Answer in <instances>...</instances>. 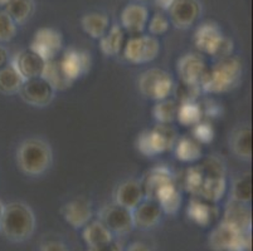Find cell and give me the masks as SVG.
<instances>
[{"label": "cell", "mask_w": 253, "mask_h": 251, "mask_svg": "<svg viewBox=\"0 0 253 251\" xmlns=\"http://www.w3.org/2000/svg\"><path fill=\"white\" fill-rule=\"evenodd\" d=\"M36 231V215L31 206L14 201L4 205L0 221V232L11 243H23L33 236Z\"/></svg>", "instance_id": "obj_1"}, {"label": "cell", "mask_w": 253, "mask_h": 251, "mask_svg": "<svg viewBox=\"0 0 253 251\" xmlns=\"http://www.w3.org/2000/svg\"><path fill=\"white\" fill-rule=\"evenodd\" d=\"M52 162V147L43 138H28L18 147V167L23 174L28 176H41L45 174L50 169Z\"/></svg>", "instance_id": "obj_2"}, {"label": "cell", "mask_w": 253, "mask_h": 251, "mask_svg": "<svg viewBox=\"0 0 253 251\" xmlns=\"http://www.w3.org/2000/svg\"><path fill=\"white\" fill-rule=\"evenodd\" d=\"M242 73L243 67L241 61L229 55L227 58L220 59L211 69L208 68L201 83V89L211 94L228 92L238 86Z\"/></svg>", "instance_id": "obj_3"}, {"label": "cell", "mask_w": 253, "mask_h": 251, "mask_svg": "<svg viewBox=\"0 0 253 251\" xmlns=\"http://www.w3.org/2000/svg\"><path fill=\"white\" fill-rule=\"evenodd\" d=\"M198 167L201 172V185L195 197H201L209 202L222 200L227 190L225 167L223 161L215 156H211Z\"/></svg>", "instance_id": "obj_4"}, {"label": "cell", "mask_w": 253, "mask_h": 251, "mask_svg": "<svg viewBox=\"0 0 253 251\" xmlns=\"http://www.w3.org/2000/svg\"><path fill=\"white\" fill-rule=\"evenodd\" d=\"M194 44L201 52L215 58H227L233 53V41L223 36L220 28L213 22H204L194 33Z\"/></svg>", "instance_id": "obj_5"}, {"label": "cell", "mask_w": 253, "mask_h": 251, "mask_svg": "<svg viewBox=\"0 0 253 251\" xmlns=\"http://www.w3.org/2000/svg\"><path fill=\"white\" fill-rule=\"evenodd\" d=\"M176 131L170 124L158 123L151 130H146L139 135L136 140L137 149L144 156H153L169 151L175 146Z\"/></svg>", "instance_id": "obj_6"}, {"label": "cell", "mask_w": 253, "mask_h": 251, "mask_svg": "<svg viewBox=\"0 0 253 251\" xmlns=\"http://www.w3.org/2000/svg\"><path fill=\"white\" fill-rule=\"evenodd\" d=\"M208 245L211 251H247L251 246V236L222 221L209 234Z\"/></svg>", "instance_id": "obj_7"}, {"label": "cell", "mask_w": 253, "mask_h": 251, "mask_svg": "<svg viewBox=\"0 0 253 251\" xmlns=\"http://www.w3.org/2000/svg\"><path fill=\"white\" fill-rule=\"evenodd\" d=\"M137 86L142 96L158 102L169 98L174 91V79L163 69L151 68L141 73L137 79Z\"/></svg>", "instance_id": "obj_8"}, {"label": "cell", "mask_w": 253, "mask_h": 251, "mask_svg": "<svg viewBox=\"0 0 253 251\" xmlns=\"http://www.w3.org/2000/svg\"><path fill=\"white\" fill-rule=\"evenodd\" d=\"M124 57L132 64L153 62L160 53V43L153 36H134L124 44Z\"/></svg>", "instance_id": "obj_9"}, {"label": "cell", "mask_w": 253, "mask_h": 251, "mask_svg": "<svg viewBox=\"0 0 253 251\" xmlns=\"http://www.w3.org/2000/svg\"><path fill=\"white\" fill-rule=\"evenodd\" d=\"M63 47V36L61 32L53 28H41L34 33L29 45L32 50L39 54L44 61L56 59Z\"/></svg>", "instance_id": "obj_10"}, {"label": "cell", "mask_w": 253, "mask_h": 251, "mask_svg": "<svg viewBox=\"0 0 253 251\" xmlns=\"http://www.w3.org/2000/svg\"><path fill=\"white\" fill-rule=\"evenodd\" d=\"M54 94H56V91L42 77L24 80L19 91V96L22 97V100L27 105L37 108L49 106L54 100Z\"/></svg>", "instance_id": "obj_11"}, {"label": "cell", "mask_w": 253, "mask_h": 251, "mask_svg": "<svg viewBox=\"0 0 253 251\" xmlns=\"http://www.w3.org/2000/svg\"><path fill=\"white\" fill-rule=\"evenodd\" d=\"M98 217L111 234L126 235L134 229L132 211L117 204L103 206L98 213Z\"/></svg>", "instance_id": "obj_12"}, {"label": "cell", "mask_w": 253, "mask_h": 251, "mask_svg": "<svg viewBox=\"0 0 253 251\" xmlns=\"http://www.w3.org/2000/svg\"><path fill=\"white\" fill-rule=\"evenodd\" d=\"M208 67L201 54L186 53L181 55L176 63V72L183 84L193 87H201V83L206 75Z\"/></svg>", "instance_id": "obj_13"}, {"label": "cell", "mask_w": 253, "mask_h": 251, "mask_svg": "<svg viewBox=\"0 0 253 251\" xmlns=\"http://www.w3.org/2000/svg\"><path fill=\"white\" fill-rule=\"evenodd\" d=\"M169 22L178 29H189L195 24L202 13L198 0H176L169 9Z\"/></svg>", "instance_id": "obj_14"}, {"label": "cell", "mask_w": 253, "mask_h": 251, "mask_svg": "<svg viewBox=\"0 0 253 251\" xmlns=\"http://www.w3.org/2000/svg\"><path fill=\"white\" fill-rule=\"evenodd\" d=\"M64 74L72 82L86 74L91 69L92 58L91 54L86 50H78L75 48L67 49L59 58Z\"/></svg>", "instance_id": "obj_15"}, {"label": "cell", "mask_w": 253, "mask_h": 251, "mask_svg": "<svg viewBox=\"0 0 253 251\" xmlns=\"http://www.w3.org/2000/svg\"><path fill=\"white\" fill-rule=\"evenodd\" d=\"M149 9L141 3H130L121 10L120 14V27L124 32L139 36L144 32L149 22Z\"/></svg>", "instance_id": "obj_16"}, {"label": "cell", "mask_w": 253, "mask_h": 251, "mask_svg": "<svg viewBox=\"0 0 253 251\" xmlns=\"http://www.w3.org/2000/svg\"><path fill=\"white\" fill-rule=\"evenodd\" d=\"M44 59L39 54H37L31 48L23 49L18 52L11 59V66L17 69V72L22 75L24 80L32 78L41 77L45 66Z\"/></svg>", "instance_id": "obj_17"}, {"label": "cell", "mask_w": 253, "mask_h": 251, "mask_svg": "<svg viewBox=\"0 0 253 251\" xmlns=\"http://www.w3.org/2000/svg\"><path fill=\"white\" fill-rule=\"evenodd\" d=\"M62 216L67 224H70L73 229H84L93 217L92 205L88 200L80 197L67 202L62 207Z\"/></svg>", "instance_id": "obj_18"}, {"label": "cell", "mask_w": 253, "mask_h": 251, "mask_svg": "<svg viewBox=\"0 0 253 251\" xmlns=\"http://www.w3.org/2000/svg\"><path fill=\"white\" fill-rule=\"evenodd\" d=\"M163 210L158 201L155 200L144 199L134 210H132V220L134 227L141 230L153 229L162 220Z\"/></svg>", "instance_id": "obj_19"}, {"label": "cell", "mask_w": 253, "mask_h": 251, "mask_svg": "<svg viewBox=\"0 0 253 251\" xmlns=\"http://www.w3.org/2000/svg\"><path fill=\"white\" fill-rule=\"evenodd\" d=\"M223 222L231 225L234 229L250 234L252 225V213L248 204L231 200L225 207Z\"/></svg>", "instance_id": "obj_20"}, {"label": "cell", "mask_w": 253, "mask_h": 251, "mask_svg": "<svg viewBox=\"0 0 253 251\" xmlns=\"http://www.w3.org/2000/svg\"><path fill=\"white\" fill-rule=\"evenodd\" d=\"M145 199L142 185L137 179H127L117 186L115 191V204L134 210L135 207Z\"/></svg>", "instance_id": "obj_21"}, {"label": "cell", "mask_w": 253, "mask_h": 251, "mask_svg": "<svg viewBox=\"0 0 253 251\" xmlns=\"http://www.w3.org/2000/svg\"><path fill=\"white\" fill-rule=\"evenodd\" d=\"M229 147L239 160H252V128L250 124H239L232 131Z\"/></svg>", "instance_id": "obj_22"}, {"label": "cell", "mask_w": 253, "mask_h": 251, "mask_svg": "<svg viewBox=\"0 0 253 251\" xmlns=\"http://www.w3.org/2000/svg\"><path fill=\"white\" fill-rule=\"evenodd\" d=\"M172 182H174V177H172L171 171L165 166H156L146 174L144 181L141 182L145 199L155 200L159 190Z\"/></svg>", "instance_id": "obj_23"}, {"label": "cell", "mask_w": 253, "mask_h": 251, "mask_svg": "<svg viewBox=\"0 0 253 251\" xmlns=\"http://www.w3.org/2000/svg\"><path fill=\"white\" fill-rule=\"evenodd\" d=\"M186 213L194 224L206 227L211 225L217 216V209L211 206L209 201L194 197V199L190 200Z\"/></svg>", "instance_id": "obj_24"}, {"label": "cell", "mask_w": 253, "mask_h": 251, "mask_svg": "<svg viewBox=\"0 0 253 251\" xmlns=\"http://www.w3.org/2000/svg\"><path fill=\"white\" fill-rule=\"evenodd\" d=\"M82 236H84V243L87 244L89 249H97L114 241L111 231L100 220L89 221L88 224L84 227Z\"/></svg>", "instance_id": "obj_25"}, {"label": "cell", "mask_w": 253, "mask_h": 251, "mask_svg": "<svg viewBox=\"0 0 253 251\" xmlns=\"http://www.w3.org/2000/svg\"><path fill=\"white\" fill-rule=\"evenodd\" d=\"M82 29L87 36L93 39H101L105 33L109 31L110 19L105 13L100 11H92L84 14L81 19Z\"/></svg>", "instance_id": "obj_26"}, {"label": "cell", "mask_w": 253, "mask_h": 251, "mask_svg": "<svg viewBox=\"0 0 253 251\" xmlns=\"http://www.w3.org/2000/svg\"><path fill=\"white\" fill-rule=\"evenodd\" d=\"M49 83L54 91H66L72 86V80L64 74L63 69H62L59 59H52V61L45 62L44 69L41 75Z\"/></svg>", "instance_id": "obj_27"}, {"label": "cell", "mask_w": 253, "mask_h": 251, "mask_svg": "<svg viewBox=\"0 0 253 251\" xmlns=\"http://www.w3.org/2000/svg\"><path fill=\"white\" fill-rule=\"evenodd\" d=\"M125 44V32L119 24L109 28L105 36L100 39V49L107 57H115L123 50Z\"/></svg>", "instance_id": "obj_28"}, {"label": "cell", "mask_w": 253, "mask_h": 251, "mask_svg": "<svg viewBox=\"0 0 253 251\" xmlns=\"http://www.w3.org/2000/svg\"><path fill=\"white\" fill-rule=\"evenodd\" d=\"M155 201L162 207L163 213L168 215H175L180 209L181 193L175 186V182L165 185L156 193Z\"/></svg>", "instance_id": "obj_29"}, {"label": "cell", "mask_w": 253, "mask_h": 251, "mask_svg": "<svg viewBox=\"0 0 253 251\" xmlns=\"http://www.w3.org/2000/svg\"><path fill=\"white\" fill-rule=\"evenodd\" d=\"M34 10H36L34 0H10L4 6V11L14 20L17 25L28 22L33 17Z\"/></svg>", "instance_id": "obj_30"}, {"label": "cell", "mask_w": 253, "mask_h": 251, "mask_svg": "<svg viewBox=\"0 0 253 251\" xmlns=\"http://www.w3.org/2000/svg\"><path fill=\"white\" fill-rule=\"evenodd\" d=\"M202 155V143H199L194 137L185 136L175 142V156L183 162H194L199 160Z\"/></svg>", "instance_id": "obj_31"}, {"label": "cell", "mask_w": 253, "mask_h": 251, "mask_svg": "<svg viewBox=\"0 0 253 251\" xmlns=\"http://www.w3.org/2000/svg\"><path fill=\"white\" fill-rule=\"evenodd\" d=\"M23 83L24 79L11 64H6L0 68V93L5 96L19 93Z\"/></svg>", "instance_id": "obj_32"}, {"label": "cell", "mask_w": 253, "mask_h": 251, "mask_svg": "<svg viewBox=\"0 0 253 251\" xmlns=\"http://www.w3.org/2000/svg\"><path fill=\"white\" fill-rule=\"evenodd\" d=\"M203 118V110L199 103L195 101L193 102H181L178 106V113H176V119L180 122L183 126L190 127L195 126Z\"/></svg>", "instance_id": "obj_33"}, {"label": "cell", "mask_w": 253, "mask_h": 251, "mask_svg": "<svg viewBox=\"0 0 253 251\" xmlns=\"http://www.w3.org/2000/svg\"><path fill=\"white\" fill-rule=\"evenodd\" d=\"M232 200L250 204L252 200V175L250 172L237 177L232 183Z\"/></svg>", "instance_id": "obj_34"}, {"label": "cell", "mask_w": 253, "mask_h": 251, "mask_svg": "<svg viewBox=\"0 0 253 251\" xmlns=\"http://www.w3.org/2000/svg\"><path fill=\"white\" fill-rule=\"evenodd\" d=\"M178 103L174 100H165L158 101L153 108V116L158 123L170 124L176 119V113H178Z\"/></svg>", "instance_id": "obj_35"}, {"label": "cell", "mask_w": 253, "mask_h": 251, "mask_svg": "<svg viewBox=\"0 0 253 251\" xmlns=\"http://www.w3.org/2000/svg\"><path fill=\"white\" fill-rule=\"evenodd\" d=\"M18 25L4 10H0V43H9L17 36Z\"/></svg>", "instance_id": "obj_36"}, {"label": "cell", "mask_w": 253, "mask_h": 251, "mask_svg": "<svg viewBox=\"0 0 253 251\" xmlns=\"http://www.w3.org/2000/svg\"><path fill=\"white\" fill-rule=\"evenodd\" d=\"M148 29L149 33L153 36H162V34L167 33L170 28V22L169 18L167 15H164L163 13H155L151 18H149L148 22Z\"/></svg>", "instance_id": "obj_37"}, {"label": "cell", "mask_w": 253, "mask_h": 251, "mask_svg": "<svg viewBox=\"0 0 253 251\" xmlns=\"http://www.w3.org/2000/svg\"><path fill=\"white\" fill-rule=\"evenodd\" d=\"M193 137L199 143H209L214 137V131H213V127L211 124L201 121L199 123L193 126Z\"/></svg>", "instance_id": "obj_38"}, {"label": "cell", "mask_w": 253, "mask_h": 251, "mask_svg": "<svg viewBox=\"0 0 253 251\" xmlns=\"http://www.w3.org/2000/svg\"><path fill=\"white\" fill-rule=\"evenodd\" d=\"M201 107L203 110V116L218 117L222 113V107L213 101H207L204 105H201Z\"/></svg>", "instance_id": "obj_39"}, {"label": "cell", "mask_w": 253, "mask_h": 251, "mask_svg": "<svg viewBox=\"0 0 253 251\" xmlns=\"http://www.w3.org/2000/svg\"><path fill=\"white\" fill-rule=\"evenodd\" d=\"M41 251H70L66 244L58 240H49L45 241L41 246Z\"/></svg>", "instance_id": "obj_40"}, {"label": "cell", "mask_w": 253, "mask_h": 251, "mask_svg": "<svg viewBox=\"0 0 253 251\" xmlns=\"http://www.w3.org/2000/svg\"><path fill=\"white\" fill-rule=\"evenodd\" d=\"M126 251H153V249H151L148 244L141 243V241H135V243L128 245Z\"/></svg>", "instance_id": "obj_41"}, {"label": "cell", "mask_w": 253, "mask_h": 251, "mask_svg": "<svg viewBox=\"0 0 253 251\" xmlns=\"http://www.w3.org/2000/svg\"><path fill=\"white\" fill-rule=\"evenodd\" d=\"M176 0H154V3L158 8H160L162 10L168 11L172 6V4L175 3Z\"/></svg>", "instance_id": "obj_42"}, {"label": "cell", "mask_w": 253, "mask_h": 251, "mask_svg": "<svg viewBox=\"0 0 253 251\" xmlns=\"http://www.w3.org/2000/svg\"><path fill=\"white\" fill-rule=\"evenodd\" d=\"M91 251H123L117 244H115L114 241H111L110 244H106V245L100 246L97 249H91Z\"/></svg>", "instance_id": "obj_43"}, {"label": "cell", "mask_w": 253, "mask_h": 251, "mask_svg": "<svg viewBox=\"0 0 253 251\" xmlns=\"http://www.w3.org/2000/svg\"><path fill=\"white\" fill-rule=\"evenodd\" d=\"M9 61V53L4 45L0 44V68H3L4 66H6Z\"/></svg>", "instance_id": "obj_44"}, {"label": "cell", "mask_w": 253, "mask_h": 251, "mask_svg": "<svg viewBox=\"0 0 253 251\" xmlns=\"http://www.w3.org/2000/svg\"><path fill=\"white\" fill-rule=\"evenodd\" d=\"M9 1H10V0H0V8H4Z\"/></svg>", "instance_id": "obj_45"}, {"label": "cell", "mask_w": 253, "mask_h": 251, "mask_svg": "<svg viewBox=\"0 0 253 251\" xmlns=\"http://www.w3.org/2000/svg\"><path fill=\"white\" fill-rule=\"evenodd\" d=\"M3 211H4V204L0 201V221H1V216H3Z\"/></svg>", "instance_id": "obj_46"}, {"label": "cell", "mask_w": 253, "mask_h": 251, "mask_svg": "<svg viewBox=\"0 0 253 251\" xmlns=\"http://www.w3.org/2000/svg\"><path fill=\"white\" fill-rule=\"evenodd\" d=\"M136 3H145V1H150V0H135Z\"/></svg>", "instance_id": "obj_47"}]
</instances>
